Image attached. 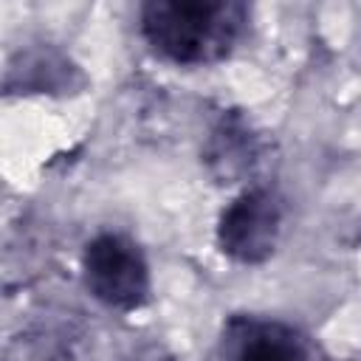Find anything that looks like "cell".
<instances>
[{"label":"cell","instance_id":"obj_5","mask_svg":"<svg viewBox=\"0 0 361 361\" xmlns=\"http://www.w3.org/2000/svg\"><path fill=\"white\" fill-rule=\"evenodd\" d=\"M28 90V93H76L85 87V76L79 68L54 48H34L20 56V65H8L6 90Z\"/></svg>","mask_w":361,"mask_h":361},{"label":"cell","instance_id":"obj_4","mask_svg":"<svg viewBox=\"0 0 361 361\" xmlns=\"http://www.w3.org/2000/svg\"><path fill=\"white\" fill-rule=\"evenodd\" d=\"M212 361H324L319 347L293 324L271 316L237 313L220 327Z\"/></svg>","mask_w":361,"mask_h":361},{"label":"cell","instance_id":"obj_3","mask_svg":"<svg viewBox=\"0 0 361 361\" xmlns=\"http://www.w3.org/2000/svg\"><path fill=\"white\" fill-rule=\"evenodd\" d=\"M285 228V200L271 186L243 189L217 220V248L240 265H259L274 257Z\"/></svg>","mask_w":361,"mask_h":361},{"label":"cell","instance_id":"obj_2","mask_svg":"<svg viewBox=\"0 0 361 361\" xmlns=\"http://www.w3.org/2000/svg\"><path fill=\"white\" fill-rule=\"evenodd\" d=\"M82 279L96 302L121 313L144 307L152 290L144 251L118 231H102L87 240L82 251Z\"/></svg>","mask_w":361,"mask_h":361},{"label":"cell","instance_id":"obj_1","mask_svg":"<svg viewBox=\"0 0 361 361\" xmlns=\"http://www.w3.org/2000/svg\"><path fill=\"white\" fill-rule=\"evenodd\" d=\"M141 34L175 65H214L234 54L248 6L237 0H149L138 11Z\"/></svg>","mask_w":361,"mask_h":361},{"label":"cell","instance_id":"obj_6","mask_svg":"<svg viewBox=\"0 0 361 361\" xmlns=\"http://www.w3.org/2000/svg\"><path fill=\"white\" fill-rule=\"evenodd\" d=\"M257 158H259V141L251 135L248 124L234 116L223 118L220 127L212 133V141L206 149V161L212 172L231 183L245 172H251Z\"/></svg>","mask_w":361,"mask_h":361}]
</instances>
